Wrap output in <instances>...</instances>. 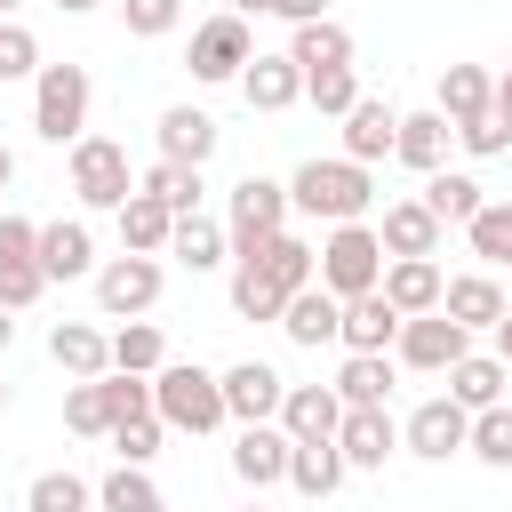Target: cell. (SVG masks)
<instances>
[{
  "mask_svg": "<svg viewBox=\"0 0 512 512\" xmlns=\"http://www.w3.org/2000/svg\"><path fill=\"white\" fill-rule=\"evenodd\" d=\"M440 280H448V272H440L432 256H384V280H376V288L392 296V312H400V320H416V312H432V304H440Z\"/></svg>",
  "mask_w": 512,
  "mask_h": 512,
  "instance_id": "cell-18",
  "label": "cell"
},
{
  "mask_svg": "<svg viewBox=\"0 0 512 512\" xmlns=\"http://www.w3.org/2000/svg\"><path fill=\"white\" fill-rule=\"evenodd\" d=\"M152 136H160V160H184V168H208V152H216V120L200 104H168Z\"/></svg>",
  "mask_w": 512,
  "mask_h": 512,
  "instance_id": "cell-21",
  "label": "cell"
},
{
  "mask_svg": "<svg viewBox=\"0 0 512 512\" xmlns=\"http://www.w3.org/2000/svg\"><path fill=\"white\" fill-rule=\"evenodd\" d=\"M304 104H312V112H328V120H344V112L360 104V72H352V64H328V72H304Z\"/></svg>",
  "mask_w": 512,
  "mask_h": 512,
  "instance_id": "cell-42",
  "label": "cell"
},
{
  "mask_svg": "<svg viewBox=\"0 0 512 512\" xmlns=\"http://www.w3.org/2000/svg\"><path fill=\"white\" fill-rule=\"evenodd\" d=\"M96 512H168V496L152 488V472H144V464H120V472H104V480H96Z\"/></svg>",
  "mask_w": 512,
  "mask_h": 512,
  "instance_id": "cell-35",
  "label": "cell"
},
{
  "mask_svg": "<svg viewBox=\"0 0 512 512\" xmlns=\"http://www.w3.org/2000/svg\"><path fill=\"white\" fill-rule=\"evenodd\" d=\"M8 344H16V312L0 304V352H8Z\"/></svg>",
  "mask_w": 512,
  "mask_h": 512,
  "instance_id": "cell-56",
  "label": "cell"
},
{
  "mask_svg": "<svg viewBox=\"0 0 512 512\" xmlns=\"http://www.w3.org/2000/svg\"><path fill=\"white\" fill-rule=\"evenodd\" d=\"M8 8H24V0H0V16H8Z\"/></svg>",
  "mask_w": 512,
  "mask_h": 512,
  "instance_id": "cell-57",
  "label": "cell"
},
{
  "mask_svg": "<svg viewBox=\"0 0 512 512\" xmlns=\"http://www.w3.org/2000/svg\"><path fill=\"white\" fill-rule=\"evenodd\" d=\"M504 384H512V368H504L496 352H464V360L448 368V400H456V408H496Z\"/></svg>",
  "mask_w": 512,
  "mask_h": 512,
  "instance_id": "cell-29",
  "label": "cell"
},
{
  "mask_svg": "<svg viewBox=\"0 0 512 512\" xmlns=\"http://www.w3.org/2000/svg\"><path fill=\"white\" fill-rule=\"evenodd\" d=\"M56 8H64V16H96L104 0H56Z\"/></svg>",
  "mask_w": 512,
  "mask_h": 512,
  "instance_id": "cell-55",
  "label": "cell"
},
{
  "mask_svg": "<svg viewBox=\"0 0 512 512\" xmlns=\"http://www.w3.org/2000/svg\"><path fill=\"white\" fill-rule=\"evenodd\" d=\"M96 304H104V320H144L160 304V256L120 248L112 264H96Z\"/></svg>",
  "mask_w": 512,
  "mask_h": 512,
  "instance_id": "cell-9",
  "label": "cell"
},
{
  "mask_svg": "<svg viewBox=\"0 0 512 512\" xmlns=\"http://www.w3.org/2000/svg\"><path fill=\"white\" fill-rule=\"evenodd\" d=\"M272 424H280L288 440H336V424H344V400H336V384H288Z\"/></svg>",
  "mask_w": 512,
  "mask_h": 512,
  "instance_id": "cell-13",
  "label": "cell"
},
{
  "mask_svg": "<svg viewBox=\"0 0 512 512\" xmlns=\"http://www.w3.org/2000/svg\"><path fill=\"white\" fill-rule=\"evenodd\" d=\"M216 384H224V416L232 424H272L280 416V392H288V376L264 368V360H232Z\"/></svg>",
  "mask_w": 512,
  "mask_h": 512,
  "instance_id": "cell-11",
  "label": "cell"
},
{
  "mask_svg": "<svg viewBox=\"0 0 512 512\" xmlns=\"http://www.w3.org/2000/svg\"><path fill=\"white\" fill-rule=\"evenodd\" d=\"M280 304H288V288H272L256 256H240V264H232V312H240V320H280Z\"/></svg>",
  "mask_w": 512,
  "mask_h": 512,
  "instance_id": "cell-37",
  "label": "cell"
},
{
  "mask_svg": "<svg viewBox=\"0 0 512 512\" xmlns=\"http://www.w3.org/2000/svg\"><path fill=\"white\" fill-rule=\"evenodd\" d=\"M488 472H512V400H496V408H472V440H464Z\"/></svg>",
  "mask_w": 512,
  "mask_h": 512,
  "instance_id": "cell-38",
  "label": "cell"
},
{
  "mask_svg": "<svg viewBox=\"0 0 512 512\" xmlns=\"http://www.w3.org/2000/svg\"><path fill=\"white\" fill-rule=\"evenodd\" d=\"M88 104H96L88 64H40L32 72V128L48 144H80L88 136Z\"/></svg>",
  "mask_w": 512,
  "mask_h": 512,
  "instance_id": "cell-4",
  "label": "cell"
},
{
  "mask_svg": "<svg viewBox=\"0 0 512 512\" xmlns=\"http://www.w3.org/2000/svg\"><path fill=\"white\" fill-rule=\"evenodd\" d=\"M288 488L312 496V504L336 496V488H344V448H336V440H288Z\"/></svg>",
  "mask_w": 512,
  "mask_h": 512,
  "instance_id": "cell-27",
  "label": "cell"
},
{
  "mask_svg": "<svg viewBox=\"0 0 512 512\" xmlns=\"http://www.w3.org/2000/svg\"><path fill=\"white\" fill-rule=\"evenodd\" d=\"M64 432H80V440H104V432H112V408H104V376H80V384L64 392Z\"/></svg>",
  "mask_w": 512,
  "mask_h": 512,
  "instance_id": "cell-43",
  "label": "cell"
},
{
  "mask_svg": "<svg viewBox=\"0 0 512 512\" xmlns=\"http://www.w3.org/2000/svg\"><path fill=\"white\" fill-rule=\"evenodd\" d=\"M488 96H496V80H488L480 64H448V72H440V104H432V112H440L448 128H464V120H480V112H488Z\"/></svg>",
  "mask_w": 512,
  "mask_h": 512,
  "instance_id": "cell-31",
  "label": "cell"
},
{
  "mask_svg": "<svg viewBox=\"0 0 512 512\" xmlns=\"http://www.w3.org/2000/svg\"><path fill=\"white\" fill-rule=\"evenodd\" d=\"M448 512H456V504H448Z\"/></svg>",
  "mask_w": 512,
  "mask_h": 512,
  "instance_id": "cell-60",
  "label": "cell"
},
{
  "mask_svg": "<svg viewBox=\"0 0 512 512\" xmlns=\"http://www.w3.org/2000/svg\"><path fill=\"white\" fill-rule=\"evenodd\" d=\"M312 280L344 304V296H368L376 280H384V240H376V224L360 216V224H328V240H320V256H312Z\"/></svg>",
  "mask_w": 512,
  "mask_h": 512,
  "instance_id": "cell-3",
  "label": "cell"
},
{
  "mask_svg": "<svg viewBox=\"0 0 512 512\" xmlns=\"http://www.w3.org/2000/svg\"><path fill=\"white\" fill-rule=\"evenodd\" d=\"M392 136H400V112H392L384 96H360V104L344 112V160L376 168V160H392Z\"/></svg>",
  "mask_w": 512,
  "mask_h": 512,
  "instance_id": "cell-17",
  "label": "cell"
},
{
  "mask_svg": "<svg viewBox=\"0 0 512 512\" xmlns=\"http://www.w3.org/2000/svg\"><path fill=\"white\" fill-rule=\"evenodd\" d=\"M160 360H168V344H160V328H152V320H120V328H112V368L152 376Z\"/></svg>",
  "mask_w": 512,
  "mask_h": 512,
  "instance_id": "cell-39",
  "label": "cell"
},
{
  "mask_svg": "<svg viewBox=\"0 0 512 512\" xmlns=\"http://www.w3.org/2000/svg\"><path fill=\"white\" fill-rule=\"evenodd\" d=\"M40 296H48L40 256H0V304H8V312H32Z\"/></svg>",
  "mask_w": 512,
  "mask_h": 512,
  "instance_id": "cell-44",
  "label": "cell"
},
{
  "mask_svg": "<svg viewBox=\"0 0 512 512\" xmlns=\"http://www.w3.org/2000/svg\"><path fill=\"white\" fill-rule=\"evenodd\" d=\"M240 96H248V112H288V104H304V72L288 64V48L280 56H248L240 64Z\"/></svg>",
  "mask_w": 512,
  "mask_h": 512,
  "instance_id": "cell-16",
  "label": "cell"
},
{
  "mask_svg": "<svg viewBox=\"0 0 512 512\" xmlns=\"http://www.w3.org/2000/svg\"><path fill=\"white\" fill-rule=\"evenodd\" d=\"M248 256L264 264V280H272V288H288V296H296V288H312V256H320V248H312V240H296V232H272V240H256Z\"/></svg>",
  "mask_w": 512,
  "mask_h": 512,
  "instance_id": "cell-32",
  "label": "cell"
},
{
  "mask_svg": "<svg viewBox=\"0 0 512 512\" xmlns=\"http://www.w3.org/2000/svg\"><path fill=\"white\" fill-rule=\"evenodd\" d=\"M464 352H472V328H456L440 304H432V312H416V320H400V336H392V360H400V368H416V376H448Z\"/></svg>",
  "mask_w": 512,
  "mask_h": 512,
  "instance_id": "cell-6",
  "label": "cell"
},
{
  "mask_svg": "<svg viewBox=\"0 0 512 512\" xmlns=\"http://www.w3.org/2000/svg\"><path fill=\"white\" fill-rule=\"evenodd\" d=\"M160 416H128V424H112V448H120V464H152L160 456Z\"/></svg>",
  "mask_w": 512,
  "mask_h": 512,
  "instance_id": "cell-47",
  "label": "cell"
},
{
  "mask_svg": "<svg viewBox=\"0 0 512 512\" xmlns=\"http://www.w3.org/2000/svg\"><path fill=\"white\" fill-rule=\"evenodd\" d=\"M392 376H400L392 352H344V368H336V400H344V408H384V400H392Z\"/></svg>",
  "mask_w": 512,
  "mask_h": 512,
  "instance_id": "cell-26",
  "label": "cell"
},
{
  "mask_svg": "<svg viewBox=\"0 0 512 512\" xmlns=\"http://www.w3.org/2000/svg\"><path fill=\"white\" fill-rule=\"evenodd\" d=\"M240 512H264V504H240Z\"/></svg>",
  "mask_w": 512,
  "mask_h": 512,
  "instance_id": "cell-59",
  "label": "cell"
},
{
  "mask_svg": "<svg viewBox=\"0 0 512 512\" xmlns=\"http://www.w3.org/2000/svg\"><path fill=\"white\" fill-rule=\"evenodd\" d=\"M232 16H272V0H232Z\"/></svg>",
  "mask_w": 512,
  "mask_h": 512,
  "instance_id": "cell-54",
  "label": "cell"
},
{
  "mask_svg": "<svg viewBox=\"0 0 512 512\" xmlns=\"http://www.w3.org/2000/svg\"><path fill=\"white\" fill-rule=\"evenodd\" d=\"M40 272H48V280H80V272H96V240H88L80 216L40 224Z\"/></svg>",
  "mask_w": 512,
  "mask_h": 512,
  "instance_id": "cell-25",
  "label": "cell"
},
{
  "mask_svg": "<svg viewBox=\"0 0 512 512\" xmlns=\"http://www.w3.org/2000/svg\"><path fill=\"white\" fill-rule=\"evenodd\" d=\"M0 408H8V384H0Z\"/></svg>",
  "mask_w": 512,
  "mask_h": 512,
  "instance_id": "cell-58",
  "label": "cell"
},
{
  "mask_svg": "<svg viewBox=\"0 0 512 512\" xmlns=\"http://www.w3.org/2000/svg\"><path fill=\"white\" fill-rule=\"evenodd\" d=\"M112 216H120V248H136V256H160V248H168V224H176V216H168L152 192H128Z\"/></svg>",
  "mask_w": 512,
  "mask_h": 512,
  "instance_id": "cell-33",
  "label": "cell"
},
{
  "mask_svg": "<svg viewBox=\"0 0 512 512\" xmlns=\"http://www.w3.org/2000/svg\"><path fill=\"white\" fill-rule=\"evenodd\" d=\"M48 360H56L72 384H80V376H104V368H112V336L88 328V320H56V328H48Z\"/></svg>",
  "mask_w": 512,
  "mask_h": 512,
  "instance_id": "cell-24",
  "label": "cell"
},
{
  "mask_svg": "<svg viewBox=\"0 0 512 512\" xmlns=\"http://www.w3.org/2000/svg\"><path fill=\"white\" fill-rule=\"evenodd\" d=\"M504 280L496 272H456V280H440V312L456 320V328H496L504 320Z\"/></svg>",
  "mask_w": 512,
  "mask_h": 512,
  "instance_id": "cell-14",
  "label": "cell"
},
{
  "mask_svg": "<svg viewBox=\"0 0 512 512\" xmlns=\"http://www.w3.org/2000/svg\"><path fill=\"white\" fill-rule=\"evenodd\" d=\"M8 184H16V152L0 144V208H8Z\"/></svg>",
  "mask_w": 512,
  "mask_h": 512,
  "instance_id": "cell-53",
  "label": "cell"
},
{
  "mask_svg": "<svg viewBox=\"0 0 512 512\" xmlns=\"http://www.w3.org/2000/svg\"><path fill=\"white\" fill-rule=\"evenodd\" d=\"M440 216L424 208V200H392L384 208V224H376V240H384V256H440Z\"/></svg>",
  "mask_w": 512,
  "mask_h": 512,
  "instance_id": "cell-23",
  "label": "cell"
},
{
  "mask_svg": "<svg viewBox=\"0 0 512 512\" xmlns=\"http://www.w3.org/2000/svg\"><path fill=\"white\" fill-rule=\"evenodd\" d=\"M288 64H296V72H328V64H352V32H344L336 16H312V24H296V40H288Z\"/></svg>",
  "mask_w": 512,
  "mask_h": 512,
  "instance_id": "cell-30",
  "label": "cell"
},
{
  "mask_svg": "<svg viewBox=\"0 0 512 512\" xmlns=\"http://www.w3.org/2000/svg\"><path fill=\"white\" fill-rule=\"evenodd\" d=\"M224 248H232V240H224V224L192 208V216H176V224H168V248H160V256H176L184 272H216V264H224Z\"/></svg>",
  "mask_w": 512,
  "mask_h": 512,
  "instance_id": "cell-28",
  "label": "cell"
},
{
  "mask_svg": "<svg viewBox=\"0 0 512 512\" xmlns=\"http://www.w3.org/2000/svg\"><path fill=\"white\" fill-rule=\"evenodd\" d=\"M272 16H288V24H312V16H328V0H272Z\"/></svg>",
  "mask_w": 512,
  "mask_h": 512,
  "instance_id": "cell-50",
  "label": "cell"
},
{
  "mask_svg": "<svg viewBox=\"0 0 512 512\" xmlns=\"http://www.w3.org/2000/svg\"><path fill=\"white\" fill-rule=\"evenodd\" d=\"M40 72V40L24 24H0V80H32Z\"/></svg>",
  "mask_w": 512,
  "mask_h": 512,
  "instance_id": "cell-48",
  "label": "cell"
},
{
  "mask_svg": "<svg viewBox=\"0 0 512 512\" xmlns=\"http://www.w3.org/2000/svg\"><path fill=\"white\" fill-rule=\"evenodd\" d=\"M104 408H112V424H128V416H152V376L104 368Z\"/></svg>",
  "mask_w": 512,
  "mask_h": 512,
  "instance_id": "cell-46",
  "label": "cell"
},
{
  "mask_svg": "<svg viewBox=\"0 0 512 512\" xmlns=\"http://www.w3.org/2000/svg\"><path fill=\"white\" fill-rule=\"evenodd\" d=\"M336 320H344V304L312 280V288H296L288 304H280V336L288 344H304V352H320V344H336Z\"/></svg>",
  "mask_w": 512,
  "mask_h": 512,
  "instance_id": "cell-19",
  "label": "cell"
},
{
  "mask_svg": "<svg viewBox=\"0 0 512 512\" xmlns=\"http://www.w3.org/2000/svg\"><path fill=\"white\" fill-rule=\"evenodd\" d=\"M232 472H240L248 488H280V480H288V432H280V424H240Z\"/></svg>",
  "mask_w": 512,
  "mask_h": 512,
  "instance_id": "cell-20",
  "label": "cell"
},
{
  "mask_svg": "<svg viewBox=\"0 0 512 512\" xmlns=\"http://www.w3.org/2000/svg\"><path fill=\"white\" fill-rule=\"evenodd\" d=\"M496 360L512 368V304H504V320H496Z\"/></svg>",
  "mask_w": 512,
  "mask_h": 512,
  "instance_id": "cell-52",
  "label": "cell"
},
{
  "mask_svg": "<svg viewBox=\"0 0 512 512\" xmlns=\"http://www.w3.org/2000/svg\"><path fill=\"white\" fill-rule=\"evenodd\" d=\"M272 232H288V184H272V176H240V184H232V208H224V240H232V256H248V248L272 240Z\"/></svg>",
  "mask_w": 512,
  "mask_h": 512,
  "instance_id": "cell-8",
  "label": "cell"
},
{
  "mask_svg": "<svg viewBox=\"0 0 512 512\" xmlns=\"http://www.w3.org/2000/svg\"><path fill=\"white\" fill-rule=\"evenodd\" d=\"M136 192H152L168 216H192V208H200V168H184V160H152V168L136 176Z\"/></svg>",
  "mask_w": 512,
  "mask_h": 512,
  "instance_id": "cell-36",
  "label": "cell"
},
{
  "mask_svg": "<svg viewBox=\"0 0 512 512\" xmlns=\"http://www.w3.org/2000/svg\"><path fill=\"white\" fill-rule=\"evenodd\" d=\"M456 144H464V152H472V160H496V152H504V144H512V128H504V120H496V112H480V120H464V128H456Z\"/></svg>",
  "mask_w": 512,
  "mask_h": 512,
  "instance_id": "cell-49",
  "label": "cell"
},
{
  "mask_svg": "<svg viewBox=\"0 0 512 512\" xmlns=\"http://www.w3.org/2000/svg\"><path fill=\"white\" fill-rule=\"evenodd\" d=\"M368 200H376V176H368L360 160H344V152L304 160V168L288 176V208H296V216H312V224H360V216H368Z\"/></svg>",
  "mask_w": 512,
  "mask_h": 512,
  "instance_id": "cell-1",
  "label": "cell"
},
{
  "mask_svg": "<svg viewBox=\"0 0 512 512\" xmlns=\"http://www.w3.org/2000/svg\"><path fill=\"white\" fill-rule=\"evenodd\" d=\"M72 152V200L80 208H120L128 192H136V176H128V144H112V136H80V144H64Z\"/></svg>",
  "mask_w": 512,
  "mask_h": 512,
  "instance_id": "cell-5",
  "label": "cell"
},
{
  "mask_svg": "<svg viewBox=\"0 0 512 512\" xmlns=\"http://www.w3.org/2000/svg\"><path fill=\"white\" fill-rule=\"evenodd\" d=\"M152 416L168 432H216V424H232L224 416V384L208 368H192V360H160L152 368Z\"/></svg>",
  "mask_w": 512,
  "mask_h": 512,
  "instance_id": "cell-2",
  "label": "cell"
},
{
  "mask_svg": "<svg viewBox=\"0 0 512 512\" xmlns=\"http://www.w3.org/2000/svg\"><path fill=\"white\" fill-rule=\"evenodd\" d=\"M392 336H400V312H392L384 288L344 296V320H336V344H344V352H392Z\"/></svg>",
  "mask_w": 512,
  "mask_h": 512,
  "instance_id": "cell-15",
  "label": "cell"
},
{
  "mask_svg": "<svg viewBox=\"0 0 512 512\" xmlns=\"http://www.w3.org/2000/svg\"><path fill=\"white\" fill-rule=\"evenodd\" d=\"M464 240H472V256L512 264V200H480V208H472V224H464Z\"/></svg>",
  "mask_w": 512,
  "mask_h": 512,
  "instance_id": "cell-41",
  "label": "cell"
},
{
  "mask_svg": "<svg viewBox=\"0 0 512 512\" xmlns=\"http://www.w3.org/2000/svg\"><path fill=\"white\" fill-rule=\"evenodd\" d=\"M464 440H472V408H456L448 392H432V400H424V408H408V424H400V448H408V456H424V464L464 456Z\"/></svg>",
  "mask_w": 512,
  "mask_h": 512,
  "instance_id": "cell-10",
  "label": "cell"
},
{
  "mask_svg": "<svg viewBox=\"0 0 512 512\" xmlns=\"http://www.w3.org/2000/svg\"><path fill=\"white\" fill-rule=\"evenodd\" d=\"M448 144H456V128H448L440 112H400L392 160H400V168H416V176H432V168H448Z\"/></svg>",
  "mask_w": 512,
  "mask_h": 512,
  "instance_id": "cell-22",
  "label": "cell"
},
{
  "mask_svg": "<svg viewBox=\"0 0 512 512\" xmlns=\"http://www.w3.org/2000/svg\"><path fill=\"white\" fill-rule=\"evenodd\" d=\"M488 112H496V120L512 128V64H504V80H496V96H488Z\"/></svg>",
  "mask_w": 512,
  "mask_h": 512,
  "instance_id": "cell-51",
  "label": "cell"
},
{
  "mask_svg": "<svg viewBox=\"0 0 512 512\" xmlns=\"http://www.w3.org/2000/svg\"><path fill=\"white\" fill-rule=\"evenodd\" d=\"M120 24H128V40H168L184 24V0H120Z\"/></svg>",
  "mask_w": 512,
  "mask_h": 512,
  "instance_id": "cell-45",
  "label": "cell"
},
{
  "mask_svg": "<svg viewBox=\"0 0 512 512\" xmlns=\"http://www.w3.org/2000/svg\"><path fill=\"white\" fill-rule=\"evenodd\" d=\"M336 448H344V472H384V456L400 448V424H392V408H344V424H336Z\"/></svg>",
  "mask_w": 512,
  "mask_h": 512,
  "instance_id": "cell-12",
  "label": "cell"
},
{
  "mask_svg": "<svg viewBox=\"0 0 512 512\" xmlns=\"http://www.w3.org/2000/svg\"><path fill=\"white\" fill-rule=\"evenodd\" d=\"M256 56V40H248V16H208V24H192V48H184V72L192 80H208V88H224V80H240V64Z\"/></svg>",
  "mask_w": 512,
  "mask_h": 512,
  "instance_id": "cell-7",
  "label": "cell"
},
{
  "mask_svg": "<svg viewBox=\"0 0 512 512\" xmlns=\"http://www.w3.org/2000/svg\"><path fill=\"white\" fill-rule=\"evenodd\" d=\"M416 200H424V208H432V216H440V224H472V208H480V200H488V192H480V184H472V176H464V168H432V176H424V192H416Z\"/></svg>",
  "mask_w": 512,
  "mask_h": 512,
  "instance_id": "cell-34",
  "label": "cell"
},
{
  "mask_svg": "<svg viewBox=\"0 0 512 512\" xmlns=\"http://www.w3.org/2000/svg\"><path fill=\"white\" fill-rule=\"evenodd\" d=\"M88 504H96V488L80 472H32V488H24V512H88Z\"/></svg>",
  "mask_w": 512,
  "mask_h": 512,
  "instance_id": "cell-40",
  "label": "cell"
}]
</instances>
